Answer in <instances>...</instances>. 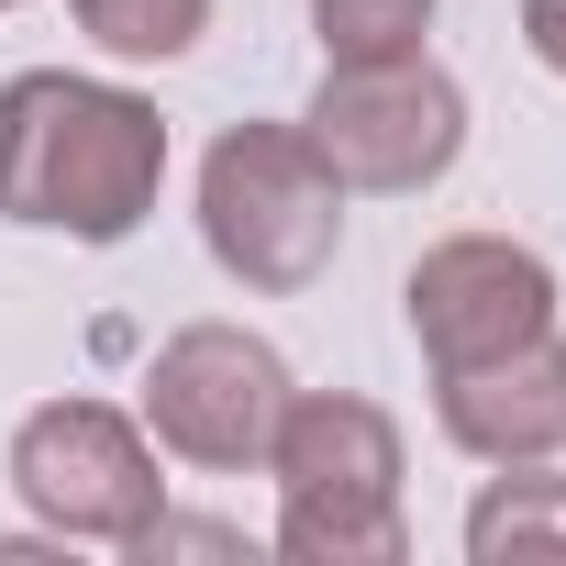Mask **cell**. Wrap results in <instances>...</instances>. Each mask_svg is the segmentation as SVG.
Returning a JSON list of instances; mask_svg holds the SVG:
<instances>
[{"label": "cell", "mask_w": 566, "mask_h": 566, "mask_svg": "<svg viewBox=\"0 0 566 566\" xmlns=\"http://www.w3.org/2000/svg\"><path fill=\"white\" fill-rule=\"evenodd\" d=\"M167 189V112L78 78V67H23L0 90V222H34L67 244H123Z\"/></svg>", "instance_id": "1"}, {"label": "cell", "mask_w": 566, "mask_h": 566, "mask_svg": "<svg viewBox=\"0 0 566 566\" xmlns=\"http://www.w3.org/2000/svg\"><path fill=\"white\" fill-rule=\"evenodd\" d=\"M277 478V555L301 566H400V422L356 389H290L266 444Z\"/></svg>", "instance_id": "2"}, {"label": "cell", "mask_w": 566, "mask_h": 566, "mask_svg": "<svg viewBox=\"0 0 566 566\" xmlns=\"http://www.w3.org/2000/svg\"><path fill=\"white\" fill-rule=\"evenodd\" d=\"M200 244L222 277L290 301L345 244V178L323 167V145L301 123H233L200 156Z\"/></svg>", "instance_id": "3"}, {"label": "cell", "mask_w": 566, "mask_h": 566, "mask_svg": "<svg viewBox=\"0 0 566 566\" xmlns=\"http://www.w3.org/2000/svg\"><path fill=\"white\" fill-rule=\"evenodd\" d=\"M12 489H23V511H34L56 544H134V533L167 511L156 444H145V422L112 411V400H45V411H23V433H12Z\"/></svg>", "instance_id": "4"}, {"label": "cell", "mask_w": 566, "mask_h": 566, "mask_svg": "<svg viewBox=\"0 0 566 566\" xmlns=\"http://www.w3.org/2000/svg\"><path fill=\"white\" fill-rule=\"evenodd\" d=\"M301 134L323 145V167L345 189H433L467 156V90L433 56H389V67H323Z\"/></svg>", "instance_id": "5"}, {"label": "cell", "mask_w": 566, "mask_h": 566, "mask_svg": "<svg viewBox=\"0 0 566 566\" xmlns=\"http://www.w3.org/2000/svg\"><path fill=\"white\" fill-rule=\"evenodd\" d=\"M277 411H290V356H277L266 334H244V323H189L145 367V433L167 455L211 467V478L266 467Z\"/></svg>", "instance_id": "6"}, {"label": "cell", "mask_w": 566, "mask_h": 566, "mask_svg": "<svg viewBox=\"0 0 566 566\" xmlns=\"http://www.w3.org/2000/svg\"><path fill=\"white\" fill-rule=\"evenodd\" d=\"M400 301H411V345L433 367H478V356L555 334V266L511 233H444V244H422Z\"/></svg>", "instance_id": "7"}, {"label": "cell", "mask_w": 566, "mask_h": 566, "mask_svg": "<svg viewBox=\"0 0 566 566\" xmlns=\"http://www.w3.org/2000/svg\"><path fill=\"white\" fill-rule=\"evenodd\" d=\"M433 411L478 467H544V455H566V345L533 334L511 356L433 367Z\"/></svg>", "instance_id": "8"}, {"label": "cell", "mask_w": 566, "mask_h": 566, "mask_svg": "<svg viewBox=\"0 0 566 566\" xmlns=\"http://www.w3.org/2000/svg\"><path fill=\"white\" fill-rule=\"evenodd\" d=\"M467 555L478 566H500V555H566V478H533V467L489 478L478 511H467Z\"/></svg>", "instance_id": "9"}, {"label": "cell", "mask_w": 566, "mask_h": 566, "mask_svg": "<svg viewBox=\"0 0 566 566\" xmlns=\"http://www.w3.org/2000/svg\"><path fill=\"white\" fill-rule=\"evenodd\" d=\"M67 12L101 56H134V67H167L211 34V0H67Z\"/></svg>", "instance_id": "10"}, {"label": "cell", "mask_w": 566, "mask_h": 566, "mask_svg": "<svg viewBox=\"0 0 566 566\" xmlns=\"http://www.w3.org/2000/svg\"><path fill=\"white\" fill-rule=\"evenodd\" d=\"M444 0H312V34H323V67H389V56H422Z\"/></svg>", "instance_id": "11"}, {"label": "cell", "mask_w": 566, "mask_h": 566, "mask_svg": "<svg viewBox=\"0 0 566 566\" xmlns=\"http://www.w3.org/2000/svg\"><path fill=\"white\" fill-rule=\"evenodd\" d=\"M522 45H533V67L566 78V0H522Z\"/></svg>", "instance_id": "12"}, {"label": "cell", "mask_w": 566, "mask_h": 566, "mask_svg": "<svg viewBox=\"0 0 566 566\" xmlns=\"http://www.w3.org/2000/svg\"><path fill=\"white\" fill-rule=\"evenodd\" d=\"M0 12H12V0H0Z\"/></svg>", "instance_id": "13"}]
</instances>
